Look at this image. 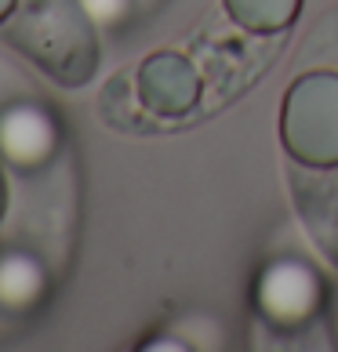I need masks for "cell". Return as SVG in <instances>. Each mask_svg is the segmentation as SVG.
I'll return each mask as SVG.
<instances>
[{
	"mask_svg": "<svg viewBox=\"0 0 338 352\" xmlns=\"http://www.w3.org/2000/svg\"><path fill=\"white\" fill-rule=\"evenodd\" d=\"M87 15L102 22V25H116L127 19V11H131V0H84Z\"/></svg>",
	"mask_w": 338,
	"mask_h": 352,
	"instance_id": "13",
	"label": "cell"
},
{
	"mask_svg": "<svg viewBox=\"0 0 338 352\" xmlns=\"http://www.w3.org/2000/svg\"><path fill=\"white\" fill-rule=\"evenodd\" d=\"M8 214V182H4V171H0V221Z\"/></svg>",
	"mask_w": 338,
	"mask_h": 352,
	"instance_id": "15",
	"label": "cell"
},
{
	"mask_svg": "<svg viewBox=\"0 0 338 352\" xmlns=\"http://www.w3.org/2000/svg\"><path fill=\"white\" fill-rule=\"evenodd\" d=\"M280 142L298 164H338V73L309 69L288 87L280 109Z\"/></svg>",
	"mask_w": 338,
	"mask_h": 352,
	"instance_id": "3",
	"label": "cell"
},
{
	"mask_svg": "<svg viewBox=\"0 0 338 352\" xmlns=\"http://www.w3.org/2000/svg\"><path fill=\"white\" fill-rule=\"evenodd\" d=\"M19 95H33V87L22 80L19 66H11V62L0 55V106H8V102H15Z\"/></svg>",
	"mask_w": 338,
	"mask_h": 352,
	"instance_id": "12",
	"label": "cell"
},
{
	"mask_svg": "<svg viewBox=\"0 0 338 352\" xmlns=\"http://www.w3.org/2000/svg\"><path fill=\"white\" fill-rule=\"evenodd\" d=\"M15 8H19V0H0V25L15 15Z\"/></svg>",
	"mask_w": 338,
	"mask_h": 352,
	"instance_id": "14",
	"label": "cell"
},
{
	"mask_svg": "<svg viewBox=\"0 0 338 352\" xmlns=\"http://www.w3.org/2000/svg\"><path fill=\"white\" fill-rule=\"evenodd\" d=\"M298 69H331L338 73V8L331 15H324L309 36L302 41V51H298Z\"/></svg>",
	"mask_w": 338,
	"mask_h": 352,
	"instance_id": "11",
	"label": "cell"
},
{
	"mask_svg": "<svg viewBox=\"0 0 338 352\" xmlns=\"http://www.w3.org/2000/svg\"><path fill=\"white\" fill-rule=\"evenodd\" d=\"M51 298V272L41 254L0 243V312L30 316Z\"/></svg>",
	"mask_w": 338,
	"mask_h": 352,
	"instance_id": "8",
	"label": "cell"
},
{
	"mask_svg": "<svg viewBox=\"0 0 338 352\" xmlns=\"http://www.w3.org/2000/svg\"><path fill=\"white\" fill-rule=\"evenodd\" d=\"M280 44H269L262 33L251 36H215L211 44H200L204 58V95L211 98V106H222L233 95L248 91L262 69L277 58Z\"/></svg>",
	"mask_w": 338,
	"mask_h": 352,
	"instance_id": "5",
	"label": "cell"
},
{
	"mask_svg": "<svg viewBox=\"0 0 338 352\" xmlns=\"http://www.w3.org/2000/svg\"><path fill=\"white\" fill-rule=\"evenodd\" d=\"M222 4L244 33H262V36L284 33L302 11V0H222Z\"/></svg>",
	"mask_w": 338,
	"mask_h": 352,
	"instance_id": "10",
	"label": "cell"
},
{
	"mask_svg": "<svg viewBox=\"0 0 338 352\" xmlns=\"http://www.w3.org/2000/svg\"><path fill=\"white\" fill-rule=\"evenodd\" d=\"M8 44L62 87H81L98 69V33L84 0H19Z\"/></svg>",
	"mask_w": 338,
	"mask_h": 352,
	"instance_id": "1",
	"label": "cell"
},
{
	"mask_svg": "<svg viewBox=\"0 0 338 352\" xmlns=\"http://www.w3.org/2000/svg\"><path fill=\"white\" fill-rule=\"evenodd\" d=\"M328 283L302 254H277L255 276L258 327L291 345H331L328 331Z\"/></svg>",
	"mask_w": 338,
	"mask_h": 352,
	"instance_id": "2",
	"label": "cell"
},
{
	"mask_svg": "<svg viewBox=\"0 0 338 352\" xmlns=\"http://www.w3.org/2000/svg\"><path fill=\"white\" fill-rule=\"evenodd\" d=\"M138 98L157 120H182L204 98V73L182 51H153L135 69Z\"/></svg>",
	"mask_w": 338,
	"mask_h": 352,
	"instance_id": "6",
	"label": "cell"
},
{
	"mask_svg": "<svg viewBox=\"0 0 338 352\" xmlns=\"http://www.w3.org/2000/svg\"><path fill=\"white\" fill-rule=\"evenodd\" d=\"M62 146V124L55 109L36 95H19L0 106V160L15 171H41Z\"/></svg>",
	"mask_w": 338,
	"mask_h": 352,
	"instance_id": "4",
	"label": "cell"
},
{
	"mask_svg": "<svg viewBox=\"0 0 338 352\" xmlns=\"http://www.w3.org/2000/svg\"><path fill=\"white\" fill-rule=\"evenodd\" d=\"M98 116L113 127V131H127V135L160 131V120L142 106V98H138L135 69H120L106 80V87L98 91Z\"/></svg>",
	"mask_w": 338,
	"mask_h": 352,
	"instance_id": "9",
	"label": "cell"
},
{
	"mask_svg": "<svg viewBox=\"0 0 338 352\" xmlns=\"http://www.w3.org/2000/svg\"><path fill=\"white\" fill-rule=\"evenodd\" d=\"M288 182L298 221L306 226L309 240L320 247V254L338 269V164L313 167L291 160Z\"/></svg>",
	"mask_w": 338,
	"mask_h": 352,
	"instance_id": "7",
	"label": "cell"
}]
</instances>
